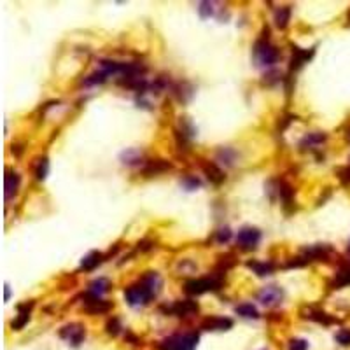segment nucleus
Segmentation results:
<instances>
[{"label":"nucleus","instance_id":"nucleus-1","mask_svg":"<svg viewBox=\"0 0 350 350\" xmlns=\"http://www.w3.org/2000/svg\"><path fill=\"white\" fill-rule=\"evenodd\" d=\"M154 294L156 293L151 289V285H149L147 282L142 278L139 284L128 287L126 293H124V298H126V301L132 306H144V305H147L149 300H151Z\"/></svg>","mask_w":350,"mask_h":350},{"label":"nucleus","instance_id":"nucleus-2","mask_svg":"<svg viewBox=\"0 0 350 350\" xmlns=\"http://www.w3.org/2000/svg\"><path fill=\"white\" fill-rule=\"evenodd\" d=\"M254 56H256V61L261 67H271L273 63H277L278 51L268 41H259L254 48Z\"/></svg>","mask_w":350,"mask_h":350},{"label":"nucleus","instance_id":"nucleus-3","mask_svg":"<svg viewBox=\"0 0 350 350\" xmlns=\"http://www.w3.org/2000/svg\"><path fill=\"white\" fill-rule=\"evenodd\" d=\"M221 287V280L214 277H205V278H195V280H187L186 282V293L191 294V296H198V294H203L207 291H217Z\"/></svg>","mask_w":350,"mask_h":350},{"label":"nucleus","instance_id":"nucleus-4","mask_svg":"<svg viewBox=\"0 0 350 350\" xmlns=\"http://www.w3.org/2000/svg\"><path fill=\"white\" fill-rule=\"evenodd\" d=\"M259 240H261V231L256 230V228H252V226L242 228L237 235L238 245L243 247V249H254V247L259 243Z\"/></svg>","mask_w":350,"mask_h":350},{"label":"nucleus","instance_id":"nucleus-5","mask_svg":"<svg viewBox=\"0 0 350 350\" xmlns=\"http://www.w3.org/2000/svg\"><path fill=\"white\" fill-rule=\"evenodd\" d=\"M60 336L63 338L65 341H69V345H72V347H79V345L82 343V340H84V336H86V331L81 324L74 322V324H69L61 329Z\"/></svg>","mask_w":350,"mask_h":350},{"label":"nucleus","instance_id":"nucleus-6","mask_svg":"<svg viewBox=\"0 0 350 350\" xmlns=\"http://www.w3.org/2000/svg\"><path fill=\"white\" fill-rule=\"evenodd\" d=\"M258 298L265 306H273V305H278V303L282 301V298H284V291L277 285H268L259 293Z\"/></svg>","mask_w":350,"mask_h":350},{"label":"nucleus","instance_id":"nucleus-7","mask_svg":"<svg viewBox=\"0 0 350 350\" xmlns=\"http://www.w3.org/2000/svg\"><path fill=\"white\" fill-rule=\"evenodd\" d=\"M168 312L175 313L179 317H187L193 315V313L198 312V303L191 301V300H184V301H175L174 305L168 308Z\"/></svg>","mask_w":350,"mask_h":350},{"label":"nucleus","instance_id":"nucleus-8","mask_svg":"<svg viewBox=\"0 0 350 350\" xmlns=\"http://www.w3.org/2000/svg\"><path fill=\"white\" fill-rule=\"evenodd\" d=\"M231 326H233L231 319L226 317H207L202 322V329H207V331H224V329H230Z\"/></svg>","mask_w":350,"mask_h":350},{"label":"nucleus","instance_id":"nucleus-9","mask_svg":"<svg viewBox=\"0 0 350 350\" xmlns=\"http://www.w3.org/2000/svg\"><path fill=\"white\" fill-rule=\"evenodd\" d=\"M111 308H112L111 303L100 300V298H93V300H88L84 303V310L89 313H105Z\"/></svg>","mask_w":350,"mask_h":350},{"label":"nucleus","instance_id":"nucleus-10","mask_svg":"<svg viewBox=\"0 0 350 350\" xmlns=\"http://www.w3.org/2000/svg\"><path fill=\"white\" fill-rule=\"evenodd\" d=\"M198 343V334L187 333L182 336H177V350H195Z\"/></svg>","mask_w":350,"mask_h":350},{"label":"nucleus","instance_id":"nucleus-11","mask_svg":"<svg viewBox=\"0 0 350 350\" xmlns=\"http://www.w3.org/2000/svg\"><path fill=\"white\" fill-rule=\"evenodd\" d=\"M202 168H203V172H205V175L208 177V179H210V182L221 184L222 180H224L222 170H221V168H219L215 163H203Z\"/></svg>","mask_w":350,"mask_h":350},{"label":"nucleus","instance_id":"nucleus-12","mask_svg":"<svg viewBox=\"0 0 350 350\" xmlns=\"http://www.w3.org/2000/svg\"><path fill=\"white\" fill-rule=\"evenodd\" d=\"M170 168H172V165L168 163V161H165V160H154V161H149L147 167L144 168V174H149V175L161 174V172L170 170Z\"/></svg>","mask_w":350,"mask_h":350},{"label":"nucleus","instance_id":"nucleus-13","mask_svg":"<svg viewBox=\"0 0 350 350\" xmlns=\"http://www.w3.org/2000/svg\"><path fill=\"white\" fill-rule=\"evenodd\" d=\"M32 306H34V303H26V305H21L19 306V315L16 321L13 322V329H21L23 326L28 322V319H30V310H32Z\"/></svg>","mask_w":350,"mask_h":350},{"label":"nucleus","instance_id":"nucleus-14","mask_svg":"<svg viewBox=\"0 0 350 350\" xmlns=\"http://www.w3.org/2000/svg\"><path fill=\"white\" fill-rule=\"evenodd\" d=\"M102 256L100 252H97V250H93V252H89L88 256H86L84 259L81 261V268L82 270H95L98 265L102 263Z\"/></svg>","mask_w":350,"mask_h":350},{"label":"nucleus","instance_id":"nucleus-15","mask_svg":"<svg viewBox=\"0 0 350 350\" xmlns=\"http://www.w3.org/2000/svg\"><path fill=\"white\" fill-rule=\"evenodd\" d=\"M19 186V175L16 174V172H7L6 175V196L7 200L13 196V193H16Z\"/></svg>","mask_w":350,"mask_h":350},{"label":"nucleus","instance_id":"nucleus-16","mask_svg":"<svg viewBox=\"0 0 350 350\" xmlns=\"http://www.w3.org/2000/svg\"><path fill=\"white\" fill-rule=\"evenodd\" d=\"M109 287H111V282H109L107 278H98V280L91 282V285H89V293H91L95 298H98L104 293H107Z\"/></svg>","mask_w":350,"mask_h":350},{"label":"nucleus","instance_id":"nucleus-17","mask_svg":"<svg viewBox=\"0 0 350 350\" xmlns=\"http://www.w3.org/2000/svg\"><path fill=\"white\" fill-rule=\"evenodd\" d=\"M331 285L334 287V289H340V287L350 285V266H347V268H343V270L338 271Z\"/></svg>","mask_w":350,"mask_h":350},{"label":"nucleus","instance_id":"nucleus-18","mask_svg":"<svg viewBox=\"0 0 350 350\" xmlns=\"http://www.w3.org/2000/svg\"><path fill=\"white\" fill-rule=\"evenodd\" d=\"M247 266H249L250 270H254L259 277L270 275L271 270H273V265H271V263H261V261H250V263H247Z\"/></svg>","mask_w":350,"mask_h":350},{"label":"nucleus","instance_id":"nucleus-19","mask_svg":"<svg viewBox=\"0 0 350 350\" xmlns=\"http://www.w3.org/2000/svg\"><path fill=\"white\" fill-rule=\"evenodd\" d=\"M235 312H237L238 315L247 317V319H258L259 317L258 308H256L254 305H250V303H243V305L237 306V308H235Z\"/></svg>","mask_w":350,"mask_h":350},{"label":"nucleus","instance_id":"nucleus-20","mask_svg":"<svg viewBox=\"0 0 350 350\" xmlns=\"http://www.w3.org/2000/svg\"><path fill=\"white\" fill-rule=\"evenodd\" d=\"M289 18H291V7L289 6L280 7L277 11V14H275V23H277L278 28H285L287 23H289Z\"/></svg>","mask_w":350,"mask_h":350},{"label":"nucleus","instance_id":"nucleus-21","mask_svg":"<svg viewBox=\"0 0 350 350\" xmlns=\"http://www.w3.org/2000/svg\"><path fill=\"white\" fill-rule=\"evenodd\" d=\"M235 158H237V152L233 151V149H230V147H222V149H219V152H217V160L221 161V163L224 165H233L235 163Z\"/></svg>","mask_w":350,"mask_h":350},{"label":"nucleus","instance_id":"nucleus-22","mask_svg":"<svg viewBox=\"0 0 350 350\" xmlns=\"http://www.w3.org/2000/svg\"><path fill=\"white\" fill-rule=\"evenodd\" d=\"M305 317L312 319V321L321 322V324H331V322H334V319L329 317L326 312H322V310H313V308H310L308 310V315H305Z\"/></svg>","mask_w":350,"mask_h":350},{"label":"nucleus","instance_id":"nucleus-23","mask_svg":"<svg viewBox=\"0 0 350 350\" xmlns=\"http://www.w3.org/2000/svg\"><path fill=\"white\" fill-rule=\"evenodd\" d=\"M121 160H123L124 165H139L140 160H142V152L135 151V149H130V151L121 154Z\"/></svg>","mask_w":350,"mask_h":350},{"label":"nucleus","instance_id":"nucleus-24","mask_svg":"<svg viewBox=\"0 0 350 350\" xmlns=\"http://www.w3.org/2000/svg\"><path fill=\"white\" fill-rule=\"evenodd\" d=\"M324 140H326L324 133H308V135L301 140V147H306V145H308V147H312V145L322 144Z\"/></svg>","mask_w":350,"mask_h":350},{"label":"nucleus","instance_id":"nucleus-25","mask_svg":"<svg viewBox=\"0 0 350 350\" xmlns=\"http://www.w3.org/2000/svg\"><path fill=\"white\" fill-rule=\"evenodd\" d=\"M294 54H296V56H293V67L296 65V67H300L303 61L305 60H308L310 56H312L313 54V51H300V49H294Z\"/></svg>","mask_w":350,"mask_h":350},{"label":"nucleus","instance_id":"nucleus-26","mask_svg":"<svg viewBox=\"0 0 350 350\" xmlns=\"http://www.w3.org/2000/svg\"><path fill=\"white\" fill-rule=\"evenodd\" d=\"M107 76H109V74L105 72V70H100V72H95V74H91V76H89L88 79L84 81V84H86V86H91V84H100V82H104L105 79H107Z\"/></svg>","mask_w":350,"mask_h":350},{"label":"nucleus","instance_id":"nucleus-27","mask_svg":"<svg viewBox=\"0 0 350 350\" xmlns=\"http://www.w3.org/2000/svg\"><path fill=\"white\" fill-rule=\"evenodd\" d=\"M48 167H49L48 160H46V158L39 160L37 168H35V175H37L39 180H44L46 179V175H48Z\"/></svg>","mask_w":350,"mask_h":350},{"label":"nucleus","instance_id":"nucleus-28","mask_svg":"<svg viewBox=\"0 0 350 350\" xmlns=\"http://www.w3.org/2000/svg\"><path fill=\"white\" fill-rule=\"evenodd\" d=\"M334 338L340 345H350V329H341V331L336 333Z\"/></svg>","mask_w":350,"mask_h":350},{"label":"nucleus","instance_id":"nucleus-29","mask_svg":"<svg viewBox=\"0 0 350 350\" xmlns=\"http://www.w3.org/2000/svg\"><path fill=\"white\" fill-rule=\"evenodd\" d=\"M119 329H121V324H119V319H111V321L107 322V333L109 334H112V336H116L117 333H119Z\"/></svg>","mask_w":350,"mask_h":350},{"label":"nucleus","instance_id":"nucleus-30","mask_svg":"<svg viewBox=\"0 0 350 350\" xmlns=\"http://www.w3.org/2000/svg\"><path fill=\"white\" fill-rule=\"evenodd\" d=\"M306 348H308V341L301 340V338L291 340V343H289V350H306Z\"/></svg>","mask_w":350,"mask_h":350},{"label":"nucleus","instance_id":"nucleus-31","mask_svg":"<svg viewBox=\"0 0 350 350\" xmlns=\"http://www.w3.org/2000/svg\"><path fill=\"white\" fill-rule=\"evenodd\" d=\"M212 13H214V9H212V4L210 2L200 4V16H202V18H208Z\"/></svg>","mask_w":350,"mask_h":350},{"label":"nucleus","instance_id":"nucleus-32","mask_svg":"<svg viewBox=\"0 0 350 350\" xmlns=\"http://www.w3.org/2000/svg\"><path fill=\"white\" fill-rule=\"evenodd\" d=\"M231 238V231H230V228H221V230L217 231V242L219 243H222V242H228V240Z\"/></svg>","mask_w":350,"mask_h":350},{"label":"nucleus","instance_id":"nucleus-33","mask_svg":"<svg viewBox=\"0 0 350 350\" xmlns=\"http://www.w3.org/2000/svg\"><path fill=\"white\" fill-rule=\"evenodd\" d=\"M338 175H340L341 182H343V184H348V182H350V167L340 168V170H338Z\"/></svg>","mask_w":350,"mask_h":350},{"label":"nucleus","instance_id":"nucleus-34","mask_svg":"<svg viewBox=\"0 0 350 350\" xmlns=\"http://www.w3.org/2000/svg\"><path fill=\"white\" fill-rule=\"evenodd\" d=\"M184 186H186L187 189H195V187L200 186V180L198 179H189V180H186V182H184Z\"/></svg>","mask_w":350,"mask_h":350},{"label":"nucleus","instance_id":"nucleus-35","mask_svg":"<svg viewBox=\"0 0 350 350\" xmlns=\"http://www.w3.org/2000/svg\"><path fill=\"white\" fill-rule=\"evenodd\" d=\"M6 300H9V285H6Z\"/></svg>","mask_w":350,"mask_h":350}]
</instances>
